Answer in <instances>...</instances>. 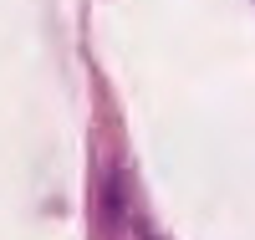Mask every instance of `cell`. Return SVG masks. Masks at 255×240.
<instances>
[{"mask_svg":"<svg viewBox=\"0 0 255 240\" xmlns=\"http://www.w3.org/2000/svg\"><path fill=\"white\" fill-rule=\"evenodd\" d=\"M97 200H102V220L118 225V220H123V174H118V169L102 174V194H97Z\"/></svg>","mask_w":255,"mask_h":240,"instance_id":"6da1fadb","label":"cell"}]
</instances>
